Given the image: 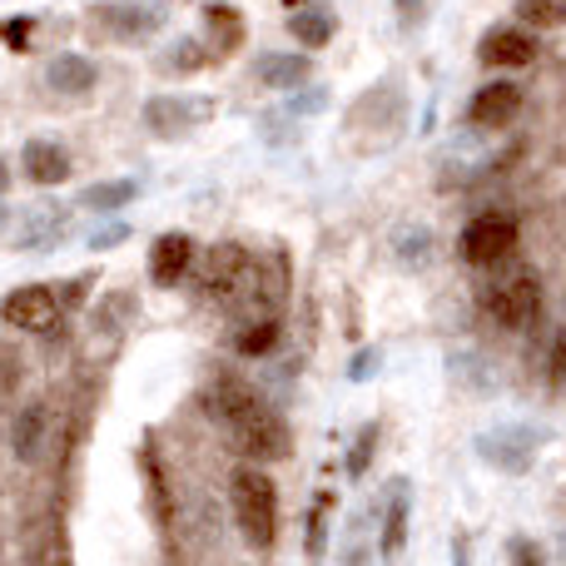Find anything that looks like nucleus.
<instances>
[{"label":"nucleus","instance_id":"1a4fd4ad","mask_svg":"<svg viewBox=\"0 0 566 566\" xmlns=\"http://www.w3.org/2000/svg\"><path fill=\"white\" fill-rule=\"evenodd\" d=\"M244 264H249V254L239 244H214V249H205V254H195L189 269H199V289H205L209 298L224 303L229 289L239 283V274H244Z\"/></svg>","mask_w":566,"mask_h":566},{"label":"nucleus","instance_id":"c756f323","mask_svg":"<svg viewBox=\"0 0 566 566\" xmlns=\"http://www.w3.org/2000/svg\"><path fill=\"white\" fill-rule=\"evenodd\" d=\"M398 6V25L402 30H418L422 20H428V0H392Z\"/></svg>","mask_w":566,"mask_h":566},{"label":"nucleus","instance_id":"e433bc0d","mask_svg":"<svg viewBox=\"0 0 566 566\" xmlns=\"http://www.w3.org/2000/svg\"><path fill=\"white\" fill-rule=\"evenodd\" d=\"M0 224H6V209H0Z\"/></svg>","mask_w":566,"mask_h":566},{"label":"nucleus","instance_id":"7ed1b4c3","mask_svg":"<svg viewBox=\"0 0 566 566\" xmlns=\"http://www.w3.org/2000/svg\"><path fill=\"white\" fill-rule=\"evenodd\" d=\"M458 254L472 269H497L517 254V219L507 214H478L458 239Z\"/></svg>","mask_w":566,"mask_h":566},{"label":"nucleus","instance_id":"ddd939ff","mask_svg":"<svg viewBox=\"0 0 566 566\" xmlns=\"http://www.w3.org/2000/svg\"><path fill=\"white\" fill-rule=\"evenodd\" d=\"M408 512H412L408 478H392L388 482V517H382V537H378L382 557H398V552H402V542H408Z\"/></svg>","mask_w":566,"mask_h":566},{"label":"nucleus","instance_id":"72a5a7b5","mask_svg":"<svg viewBox=\"0 0 566 566\" xmlns=\"http://www.w3.org/2000/svg\"><path fill=\"white\" fill-rule=\"evenodd\" d=\"M323 507H328V497H318V507H313V522H308V527H313V537H308L313 557H323Z\"/></svg>","mask_w":566,"mask_h":566},{"label":"nucleus","instance_id":"423d86ee","mask_svg":"<svg viewBox=\"0 0 566 566\" xmlns=\"http://www.w3.org/2000/svg\"><path fill=\"white\" fill-rule=\"evenodd\" d=\"M537 428H517V422H507V428H492L478 438V458L488 462V468L507 472V478H522V472H532V462H537Z\"/></svg>","mask_w":566,"mask_h":566},{"label":"nucleus","instance_id":"4be33fe9","mask_svg":"<svg viewBox=\"0 0 566 566\" xmlns=\"http://www.w3.org/2000/svg\"><path fill=\"white\" fill-rule=\"evenodd\" d=\"M234 348L244 353V358H269V353L279 348V318H249L244 333L234 338Z\"/></svg>","mask_w":566,"mask_h":566},{"label":"nucleus","instance_id":"a878e982","mask_svg":"<svg viewBox=\"0 0 566 566\" xmlns=\"http://www.w3.org/2000/svg\"><path fill=\"white\" fill-rule=\"evenodd\" d=\"M205 65H209V55L199 40H175V45H169V60H165L169 75H195V70H205Z\"/></svg>","mask_w":566,"mask_h":566},{"label":"nucleus","instance_id":"412c9836","mask_svg":"<svg viewBox=\"0 0 566 566\" xmlns=\"http://www.w3.org/2000/svg\"><path fill=\"white\" fill-rule=\"evenodd\" d=\"M60 234H65V209L40 205V209H30V214H25V234H20V244H25V249H45V244H55Z\"/></svg>","mask_w":566,"mask_h":566},{"label":"nucleus","instance_id":"f03ea898","mask_svg":"<svg viewBox=\"0 0 566 566\" xmlns=\"http://www.w3.org/2000/svg\"><path fill=\"white\" fill-rule=\"evenodd\" d=\"M229 507L254 552H269L279 537V488L259 468H239L229 478Z\"/></svg>","mask_w":566,"mask_h":566},{"label":"nucleus","instance_id":"0eeeda50","mask_svg":"<svg viewBox=\"0 0 566 566\" xmlns=\"http://www.w3.org/2000/svg\"><path fill=\"white\" fill-rule=\"evenodd\" d=\"M478 60L488 70H522L537 60V40H532L527 25H492L478 40Z\"/></svg>","mask_w":566,"mask_h":566},{"label":"nucleus","instance_id":"a211bd4d","mask_svg":"<svg viewBox=\"0 0 566 566\" xmlns=\"http://www.w3.org/2000/svg\"><path fill=\"white\" fill-rule=\"evenodd\" d=\"M432 249H438V239L422 224H402L398 234H392V259H398V269H408V274H422V269L432 264Z\"/></svg>","mask_w":566,"mask_h":566},{"label":"nucleus","instance_id":"7c9ffc66","mask_svg":"<svg viewBox=\"0 0 566 566\" xmlns=\"http://www.w3.org/2000/svg\"><path fill=\"white\" fill-rule=\"evenodd\" d=\"M129 239V224H105V229H95V234H90V249H115V244H125Z\"/></svg>","mask_w":566,"mask_h":566},{"label":"nucleus","instance_id":"aec40b11","mask_svg":"<svg viewBox=\"0 0 566 566\" xmlns=\"http://www.w3.org/2000/svg\"><path fill=\"white\" fill-rule=\"evenodd\" d=\"M254 75L264 80L269 90H298L303 80H308V55H283V50H274V55H264L254 65Z\"/></svg>","mask_w":566,"mask_h":566},{"label":"nucleus","instance_id":"c9c22d12","mask_svg":"<svg viewBox=\"0 0 566 566\" xmlns=\"http://www.w3.org/2000/svg\"><path fill=\"white\" fill-rule=\"evenodd\" d=\"M6 185H10V169H6V165H0V189H6Z\"/></svg>","mask_w":566,"mask_h":566},{"label":"nucleus","instance_id":"2f4dec72","mask_svg":"<svg viewBox=\"0 0 566 566\" xmlns=\"http://www.w3.org/2000/svg\"><path fill=\"white\" fill-rule=\"evenodd\" d=\"M378 363H382V353H378V348H363L358 358H353L348 378H353V382H368V378H373V368H378Z\"/></svg>","mask_w":566,"mask_h":566},{"label":"nucleus","instance_id":"2eb2a0df","mask_svg":"<svg viewBox=\"0 0 566 566\" xmlns=\"http://www.w3.org/2000/svg\"><path fill=\"white\" fill-rule=\"evenodd\" d=\"M45 432H50V412L40 408V402L20 408L15 422H10V452H15L20 462H35L40 452H45Z\"/></svg>","mask_w":566,"mask_h":566},{"label":"nucleus","instance_id":"39448f33","mask_svg":"<svg viewBox=\"0 0 566 566\" xmlns=\"http://www.w3.org/2000/svg\"><path fill=\"white\" fill-rule=\"evenodd\" d=\"M0 318L20 333H50V328H60L65 308H60V293L50 289V283H20V289L6 293Z\"/></svg>","mask_w":566,"mask_h":566},{"label":"nucleus","instance_id":"393cba45","mask_svg":"<svg viewBox=\"0 0 566 566\" xmlns=\"http://www.w3.org/2000/svg\"><path fill=\"white\" fill-rule=\"evenodd\" d=\"M448 368H452V378H458L462 388H472V392H492V388H497V378L488 373V363H482L478 353H452Z\"/></svg>","mask_w":566,"mask_h":566},{"label":"nucleus","instance_id":"5701e85b","mask_svg":"<svg viewBox=\"0 0 566 566\" xmlns=\"http://www.w3.org/2000/svg\"><path fill=\"white\" fill-rule=\"evenodd\" d=\"M517 25L527 30H562L566 25V0H517Z\"/></svg>","mask_w":566,"mask_h":566},{"label":"nucleus","instance_id":"f704fd0d","mask_svg":"<svg viewBox=\"0 0 566 566\" xmlns=\"http://www.w3.org/2000/svg\"><path fill=\"white\" fill-rule=\"evenodd\" d=\"M0 35H6L10 45H25V40H30V20H10V25L0 30Z\"/></svg>","mask_w":566,"mask_h":566},{"label":"nucleus","instance_id":"f3484780","mask_svg":"<svg viewBox=\"0 0 566 566\" xmlns=\"http://www.w3.org/2000/svg\"><path fill=\"white\" fill-rule=\"evenodd\" d=\"M289 30L303 50H323L333 40V30H338V15H333V6H298L289 15Z\"/></svg>","mask_w":566,"mask_h":566},{"label":"nucleus","instance_id":"6ab92c4d","mask_svg":"<svg viewBox=\"0 0 566 566\" xmlns=\"http://www.w3.org/2000/svg\"><path fill=\"white\" fill-rule=\"evenodd\" d=\"M205 30H209V50H219V55H234L249 35L244 15L234 6H205Z\"/></svg>","mask_w":566,"mask_h":566},{"label":"nucleus","instance_id":"473e14b6","mask_svg":"<svg viewBox=\"0 0 566 566\" xmlns=\"http://www.w3.org/2000/svg\"><path fill=\"white\" fill-rule=\"evenodd\" d=\"M507 557L522 562V566H542V547H532L527 537H512V542H507Z\"/></svg>","mask_w":566,"mask_h":566},{"label":"nucleus","instance_id":"4468645a","mask_svg":"<svg viewBox=\"0 0 566 566\" xmlns=\"http://www.w3.org/2000/svg\"><path fill=\"white\" fill-rule=\"evenodd\" d=\"M20 169H25L35 185H65L70 179V155L60 145H50V139H30V145L20 149Z\"/></svg>","mask_w":566,"mask_h":566},{"label":"nucleus","instance_id":"f8f14e48","mask_svg":"<svg viewBox=\"0 0 566 566\" xmlns=\"http://www.w3.org/2000/svg\"><path fill=\"white\" fill-rule=\"evenodd\" d=\"M155 25H159V15L145 6H99L95 10V30L109 40H145Z\"/></svg>","mask_w":566,"mask_h":566},{"label":"nucleus","instance_id":"f257e3e1","mask_svg":"<svg viewBox=\"0 0 566 566\" xmlns=\"http://www.w3.org/2000/svg\"><path fill=\"white\" fill-rule=\"evenodd\" d=\"M205 408L214 422H224L229 438L239 442V452L254 462H283L293 452L289 422L259 398L254 382H244L239 373H219L205 392Z\"/></svg>","mask_w":566,"mask_h":566},{"label":"nucleus","instance_id":"dca6fc26","mask_svg":"<svg viewBox=\"0 0 566 566\" xmlns=\"http://www.w3.org/2000/svg\"><path fill=\"white\" fill-rule=\"evenodd\" d=\"M95 80H99V70H95V60H85V55H55L45 70V85L55 90V95H90Z\"/></svg>","mask_w":566,"mask_h":566},{"label":"nucleus","instance_id":"9b49d317","mask_svg":"<svg viewBox=\"0 0 566 566\" xmlns=\"http://www.w3.org/2000/svg\"><path fill=\"white\" fill-rule=\"evenodd\" d=\"M189 264H195V239L189 234H159L155 249H149V279H155L159 289L185 283Z\"/></svg>","mask_w":566,"mask_h":566},{"label":"nucleus","instance_id":"6e6552de","mask_svg":"<svg viewBox=\"0 0 566 566\" xmlns=\"http://www.w3.org/2000/svg\"><path fill=\"white\" fill-rule=\"evenodd\" d=\"M209 115H214V105H209V99H185V95H155L145 105V125L155 129V135H165V139H175V135H185V129L205 125Z\"/></svg>","mask_w":566,"mask_h":566},{"label":"nucleus","instance_id":"bb28decb","mask_svg":"<svg viewBox=\"0 0 566 566\" xmlns=\"http://www.w3.org/2000/svg\"><path fill=\"white\" fill-rule=\"evenodd\" d=\"M378 438H382L378 422H363V428H358V438H353V452H348V478H363V472L373 468V448H378Z\"/></svg>","mask_w":566,"mask_h":566},{"label":"nucleus","instance_id":"4c0bfd02","mask_svg":"<svg viewBox=\"0 0 566 566\" xmlns=\"http://www.w3.org/2000/svg\"><path fill=\"white\" fill-rule=\"evenodd\" d=\"M159 6H165V0H159Z\"/></svg>","mask_w":566,"mask_h":566},{"label":"nucleus","instance_id":"c85d7f7f","mask_svg":"<svg viewBox=\"0 0 566 566\" xmlns=\"http://www.w3.org/2000/svg\"><path fill=\"white\" fill-rule=\"evenodd\" d=\"M298 90H303V85H298ZM323 109H328V90H323V85H308V90H303V95L289 105V115H323Z\"/></svg>","mask_w":566,"mask_h":566},{"label":"nucleus","instance_id":"9d476101","mask_svg":"<svg viewBox=\"0 0 566 566\" xmlns=\"http://www.w3.org/2000/svg\"><path fill=\"white\" fill-rule=\"evenodd\" d=\"M517 109H522V90L512 80H492V85H482L472 95L468 119H472V129H507L517 119Z\"/></svg>","mask_w":566,"mask_h":566},{"label":"nucleus","instance_id":"20e7f679","mask_svg":"<svg viewBox=\"0 0 566 566\" xmlns=\"http://www.w3.org/2000/svg\"><path fill=\"white\" fill-rule=\"evenodd\" d=\"M488 313L502 323V328H512V333L532 328V323H537V313H542V283H537V274L517 269L512 279L492 283V289H488Z\"/></svg>","mask_w":566,"mask_h":566},{"label":"nucleus","instance_id":"b1692460","mask_svg":"<svg viewBox=\"0 0 566 566\" xmlns=\"http://www.w3.org/2000/svg\"><path fill=\"white\" fill-rule=\"evenodd\" d=\"M135 195H139L135 179H115V185H90V189H85V209H95V214H115V209H125Z\"/></svg>","mask_w":566,"mask_h":566},{"label":"nucleus","instance_id":"cd10ccee","mask_svg":"<svg viewBox=\"0 0 566 566\" xmlns=\"http://www.w3.org/2000/svg\"><path fill=\"white\" fill-rule=\"evenodd\" d=\"M20 378H25V363L10 343H0V402H10L20 392Z\"/></svg>","mask_w":566,"mask_h":566}]
</instances>
